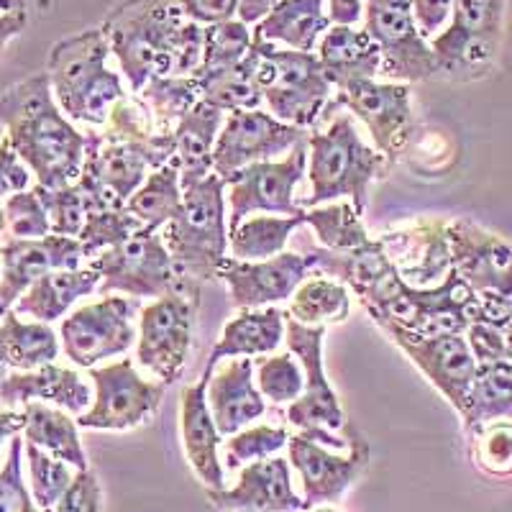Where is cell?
Segmentation results:
<instances>
[{
	"instance_id": "35",
	"label": "cell",
	"mask_w": 512,
	"mask_h": 512,
	"mask_svg": "<svg viewBox=\"0 0 512 512\" xmlns=\"http://www.w3.org/2000/svg\"><path fill=\"white\" fill-rule=\"evenodd\" d=\"M200 85V98L205 103L216 105L223 113L233 111H256L264 103V90L259 82V52H251L233 64L228 70L210 72V75L195 77Z\"/></svg>"
},
{
	"instance_id": "8",
	"label": "cell",
	"mask_w": 512,
	"mask_h": 512,
	"mask_svg": "<svg viewBox=\"0 0 512 512\" xmlns=\"http://www.w3.org/2000/svg\"><path fill=\"white\" fill-rule=\"evenodd\" d=\"M254 47L259 52V82L269 113L308 131L326 113L336 90L320 67L318 54L256 41Z\"/></svg>"
},
{
	"instance_id": "4",
	"label": "cell",
	"mask_w": 512,
	"mask_h": 512,
	"mask_svg": "<svg viewBox=\"0 0 512 512\" xmlns=\"http://www.w3.org/2000/svg\"><path fill=\"white\" fill-rule=\"evenodd\" d=\"M359 303L377 326L397 323L423 336L466 333V328L482 315L479 295L454 269L438 285L415 287L402 277L395 264V269L359 297Z\"/></svg>"
},
{
	"instance_id": "5",
	"label": "cell",
	"mask_w": 512,
	"mask_h": 512,
	"mask_svg": "<svg viewBox=\"0 0 512 512\" xmlns=\"http://www.w3.org/2000/svg\"><path fill=\"white\" fill-rule=\"evenodd\" d=\"M111 47L103 29H85L59 39L49 52L47 75L54 98L72 123L103 128L113 105L126 98L123 77L108 67Z\"/></svg>"
},
{
	"instance_id": "43",
	"label": "cell",
	"mask_w": 512,
	"mask_h": 512,
	"mask_svg": "<svg viewBox=\"0 0 512 512\" xmlns=\"http://www.w3.org/2000/svg\"><path fill=\"white\" fill-rule=\"evenodd\" d=\"M254 47V34L251 26H246L239 18L223 21V24L205 26V47L200 70L192 77H203L210 72H221L239 64Z\"/></svg>"
},
{
	"instance_id": "48",
	"label": "cell",
	"mask_w": 512,
	"mask_h": 512,
	"mask_svg": "<svg viewBox=\"0 0 512 512\" xmlns=\"http://www.w3.org/2000/svg\"><path fill=\"white\" fill-rule=\"evenodd\" d=\"M469 436H472L474 464L484 474H492V477L512 474V420H495Z\"/></svg>"
},
{
	"instance_id": "2",
	"label": "cell",
	"mask_w": 512,
	"mask_h": 512,
	"mask_svg": "<svg viewBox=\"0 0 512 512\" xmlns=\"http://www.w3.org/2000/svg\"><path fill=\"white\" fill-rule=\"evenodd\" d=\"M0 126L36 185L57 190L80 180L88 134L62 113L47 72H36L0 95Z\"/></svg>"
},
{
	"instance_id": "21",
	"label": "cell",
	"mask_w": 512,
	"mask_h": 512,
	"mask_svg": "<svg viewBox=\"0 0 512 512\" xmlns=\"http://www.w3.org/2000/svg\"><path fill=\"white\" fill-rule=\"evenodd\" d=\"M310 269H315L310 251H282L262 262H241L226 256L218 269V280L226 282L233 308L259 310L290 300L297 287L308 280Z\"/></svg>"
},
{
	"instance_id": "39",
	"label": "cell",
	"mask_w": 512,
	"mask_h": 512,
	"mask_svg": "<svg viewBox=\"0 0 512 512\" xmlns=\"http://www.w3.org/2000/svg\"><path fill=\"white\" fill-rule=\"evenodd\" d=\"M182 205L180 169L169 162L154 169L144 185L128 198L126 210L144 223L146 231H162Z\"/></svg>"
},
{
	"instance_id": "20",
	"label": "cell",
	"mask_w": 512,
	"mask_h": 512,
	"mask_svg": "<svg viewBox=\"0 0 512 512\" xmlns=\"http://www.w3.org/2000/svg\"><path fill=\"white\" fill-rule=\"evenodd\" d=\"M287 451H290V466L303 487V510L336 502L369 464V443L361 436H354L349 454L344 456L336 448L297 431L295 436H290Z\"/></svg>"
},
{
	"instance_id": "47",
	"label": "cell",
	"mask_w": 512,
	"mask_h": 512,
	"mask_svg": "<svg viewBox=\"0 0 512 512\" xmlns=\"http://www.w3.org/2000/svg\"><path fill=\"white\" fill-rule=\"evenodd\" d=\"M34 190L39 192L41 203H44V208H47L49 223H52V233L77 239L90 213L88 200H85L82 187L77 185V182H72V185L57 187V190L34 185Z\"/></svg>"
},
{
	"instance_id": "32",
	"label": "cell",
	"mask_w": 512,
	"mask_h": 512,
	"mask_svg": "<svg viewBox=\"0 0 512 512\" xmlns=\"http://www.w3.org/2000/svg\"><path fill=\"white\" fill-rule=\"evenodd\" d=\"M62 351L52 323L24 320L16 310L0 313V364L13 372H29L57 361Z\"/></svg>"
},
{
	"instance_id": "25",
	"label": "cell",
	"mask_w": 512,
	"mask_h": 512,
	"mask_svg": "<svg viewBox=\"0 0 512 512\" xmlns=\"http://www.w3.org/2000/svg\"><path fill=\"white\" fill-rule=\"evenodd\" d=\"M208 405L223 438L244 431L251 420L262 418L267 400L256 387L254 361L249 356L228 359L226 364L213 369L208 384Z\"/></svg>"
},
{
	"instance_id": "22",
	"label": "cell",
	"mask_w": 512,
	"mask_h": 512,
	"mask_svg": "<svg viewBox=\"0 0 512 512\" xmlns=\"http://www.w3.org/2000/svg\"><path fill=\"white\" fill-rule=\"evenodd\" d=\"M0 313L13 310L26 290L54 269H77L85 259L80 239L49 233L44 239H3Z\"/></svg>"
},
{
	"instance_id": "49",
	"label": "cell",
	"mask_w": 512,
	"mask_h": 512,
	"mask_svg": "<svg viewBox=\"0 0 512 512\" xmlns=\"http://www.w3.org/2000/svg\"><path fill=\"white\" fill-rule=\"evenodd\" d=\"M6 208V239H44L52 233L49 213L34 187L3 200Z\"/></svg>"
},
{
	"instance_id": "36",
	"label": "cell",
	"mask_w": 512,
	"mask_h": 512,
	"mask_svg": "<svg viewBox=\"0 0 512 512\" xmlns=\"http://www.w3.org/2000/svg\"><path fill=\"white\" fill-rule=\"evenodd\" d=\"M495 420H512V364L492 361L479 364L474 377L469 408L461 415L466 433L477 431Z\"/></svg>"
},
{
	"instance_id": "45",
	"label": "cell",
	"mask_w": 512,
	"mask_h": 512,
	"mask_svg": "<svg viewBox=\"0 0 512 512\" xmlns=\"http://www.w3.org/2000/svg\"><path fill=\"white\" fill-rule=\"evenodd\" d=\"M290 443V433L282 425H251L244 431L223 438V461L228 469H241L254 461L277 456Z\"/></svg>"
},
{
	"instance_id": "46",
	"label": "cell",
	"mask_w": 512,
	"mask_h": 512,
	"mask_svg": "<svg viewBox=\"0 0 512 512\" xmlns=\"http://www.w3.org/2000/svg\"><path fill=\"white\" fill-rule=\"evenodd\" d=\"M139 231H144V223L131 216L126 208L98 210V213H88V221H85L77 239H80L82 251H85V259H93L100 251L123 244Z\"/></svg>"
},
{
	"instance_id": "24",
	"label": "cell",
	"mask_w": 512,
	"mask_h": 512,
	"mask_svg": "<svg viewBox=\"0 0 512 512\" xmlns=\"http://www.w3.org/2000/svg\"><path fill=\"white\" fill-rule=\"evenodd\" d=\"M213 377V367H205L203 377L195 384H187L180 395V431L185 456L192 472L208 489H226L221 464V443L216 420L208 405V384Z\"/></svg>"
},
{
	"instance_id": "17",
	"label": "cell",
	"mask_w": 512,
	"mask_h": 512,
	"mask_svg": "<svg viewBox=\"0 0 512 512\" xmlns=\"http://www.w3.org/2000/svg\"><path fill=\"white\" fill-rule=\"evenodd\" d=\"M333 103L367 126L374 149L392 164L413 139V90L408 82L354 80L346 88L336 90Z\"/></svg>"
},
{
	"instance_id": "23",
	"label": "cell",
	"mask_w": 512,
	"mask_h": 512,
	"mask_svg": "<svg viewBox=\"0 0 512 512\" xmlns=\"http://www.w3.org/2000/svg\"><path fill=\"white\" fill-rule=\"evenodd\" d=\"M208 502L228 512H297L303 497L292 489L290 459L269 456L241 466L239 482L231 489H208Z\"/></svg>"
},
{
	"instance_id": "13",
	"label": "cell",
	"mask_w": 512,
	"mask_h": 512,
	"mask_svg": "<svg viewBox=\"0 0 512 512\" xmlns=\"http://www.w3.org/2000/svg\"><path fill=\"white\" fill-rule=\"evenodd\" d=\"M93 405L77 415V425L88 431H131L152 418L167 392V384L141 377L136 361L118 359L90 369Z\"/></svg>"
},
{
	"instance_id": "41",
	"label": "cell",
	"mask_w": 512,
	"mask_h": 512,
	"mask_svg": "<svg viewBox=\"0 0 512 512\" xmlns=\"http://www.w3.org/2000/svg\"><path fill=\"white\" fill-rule=\"evenodd\" d=\"M305 223L315 231L320 246L328 251L361 249L372 241L351 203H328L308 208L305 210Z\"/></svg>"
},
{
	"instance_id": "7",
	"label": "cell",
	"mask_w": 512,
	"mask_h": 512,
	"mask_svg": "<svg viewBox=\"0 0 512 512\" xmlns=\"http://www.w3.org/2000/svg\"><path fill=\"white\" fill-rule=\"evenodd\" d=\"M507 0H454L446 29L431 41L436 75L474 82L492 72L505 34Z\"/></svg>"
},
{
	"instance_id": "33",
	"label": "cell",
	"mask_w": 512,
	"mask_h": 512,
	"mask_svg": "<svg viewBox=\"0 0 512 512\" xmlns=\"http://www.w3.org/2000/svg\"><path fill=\"white\" fill-rule=\"evenodd\" d=\"M24 441L34 443L54 459L67 461L77 472L88 469V454L80 441V425L72 413L47 405V402H26L24 405Z\"/></svg>"
},
{
	"instance_id": "27",
	"label": "cell",
	"mask_w": 512,
	"mask_h": 512,
	"mask_svg": "<svg viewBox=\"0 0 512 512\" xmlns=\"http://www.w3.org/2000/svg\"><path fill=\"white\" fill-rule=\"evenodd\" d=\"M318 62L333 88L341 90L354 80H374L382 70V54L364 26L333 24L318 41Z\"/></svg>"
},
{
	"instance_id": "10",
	"label": "cell",
	"mask_w": 512,
	"mask_h": 512,
	"mask_svg": "<svg viewBox=\"0 0 512 512\" xmlns=\"http://www.w3.org/2000/svg\"><path fill=\"white\" fill-rule=\"evenodd\" d=\"M323 338H326V326H305L287 313V349L297 356L305 372V390L295 402H290L287 420L305 436L326 443L336 451H344L349 441L338 436V431L346 428V413L338 402L331 379L326 377Z\"/></svg>"
},
{
	"instance_id": "16",
	"label": "cell",
	"mask_w": 512,
	"mask_h": 512,
	"mask_svg": "<svg viewBox=\"0 0 512 512\" xmlns=\"http://www.w3.org/2000/svg\"><path fill=\"white\" fill-rule=\"evenodd\" d=\"M364 29L382 54L379 75L390 82L436 77V57L415 24L410 0H364Z\"/></svg>"
},
{
	"instance_id": "55",
	"label": "cell",
	"mask_w": 512,
	"mask_h": 512,
	"mask_svg": "<svg viewBox=\"0 0 512 512\" xmlns=\"http://www.w3.org/2000/svg\"><path fill=\"white\" fill-rule=\"evenodd\" d=\"M331 24L356 26L364 21V0H326Z\"/></svg>"
},
{
	"instance_id": "37",
	"label": "cell",
	"mask_w": 512,
	"mask_h": 512,
	"mask_svg": "<svg viewBox=\"0 0 512 512\" xmlns=\"http://www.w3.org/2000/svg\"><path fill=\"white\" fill-rule=\"evenodd\" d=\"M305 216H249L228 236V251L241 262H262L282 254L292 233L303 226Z\"/></svg>"
},
{
	"instance_id": "6",
	"label": "cell",
	"mask_w": 512,
	"mask_h": 512,
	"mask_svg": "<svg viewBox=\"0 0 512 512\" xmlns=\"http://www.w3.org/2000/svg\"><path fill=\"white\" fill-rule=\"evenodd\" d=\"M162 236L182 280L195 287L218 280L231 236L226 180L210 172L203 180L182 185V205L162 228Z\"/></svg>"
},
{
	"instance_id": "60",
	"label": "cell",
	"mask_w": 512,
	"mask_h": 512,
	"mask_svg": "<svg viewBox=\"0 0 512 512\" xmlns=\"http://www.w3.org/2000/svg\"><path fill=\"white\" fill-rule=\"evenodd\" d=\"M3 239H6V208L0 203V244H3Z\"/></svg>"
},
{
	"instance_id": "58",
	"label": "cell",
	"mask_w": 512,
	"mask_h": 512,
	"mask_svg": "<svg viewBox=\"0 0 512 512\" xmlns=\"http://www.w3.org/2000/svg\"><path fill=\"white\" fill-rule=\"evenodd\" d=\"M24 423V410L21 413L18 410H0V454H3V448L11 446L18 433H24Z\"/></svg>"
},
{
	"instance_id": "50",
	"label": "cell",
	"mask_w": 512,
	"mask_h": 512,
	"mask_svg": "<svg viewBox=\"0 0 512 512\" xmlns=\"http://www.w3.org/2000/svg\"><path fill=\"white\" fill-rule=\"evenodd\" d=\"M24 441L13 438L8 454L0 466V512H41L24 482Z\"/></svg>"
},
{
	"instance_id": "1",
	"label": "cell",
	"mask_w": 512,
	"mask_h": 512,
	"mask_svg": "<svg viewBox=\"0 0 512 512\" xmlns=\"http://www.w3.org/2000/svg\"><path fill=\"white\" fill-rule=\"evenodd\" d=\"M100 29L134 95L152 77H192L203 62L205 26L187 21L169 0H126Z\"/></svg>"
},
{
	"instance_id": "28",
	"label": "cell",
	"mask_w": 512,
	"mask_h": 512,
	"mask_svg": "<svg viewBox=\"0 0 512 512\" xmlns=\"http://www.w3.org/2000/svg\"><path fill=\"white\" fill-rule=\"evenodd\" d=\"M223 113L216 105L205 103L203 98L192 105L172 131V159L169 162L180 169V185L203 180L213 172V149L221 134Z\"/></svg>"
},
{
	"instance_id": "29",
	"label": "cell",
	"mask_w": 512,
	"mask_h": 512,
	"mask_svg": "<svg viewBox=\"0 0 512 512\" xmlns=\"http://www.w3.org/2000/svg\"><path fill=\"white\" fill-rule=\"evenodd\" d=\"M326 0H280L251 29L256 44H277L295 52H315L320 36L331 29Z\"/></svg>"
},
{
	"instance_id": "9",
	"label": "cell",
	"mask_w": 512,
	"mask_h": 512,
	"mask_svg": "<svg viewBox=\"0 0 512 512\" xmlns=\"http://www.w3.org/2000/svg\"><path fill=\"white\" fill-rule=\"evenodd\" d=\"M88 267L103 277L100 295H126L134 300L144 297H164L172 292H192L200 295V287L190 285L180 277L175 259L164 244L162 231H139L123 244L100 251L90 259Z\"/></svg>"
},
{
	"instance_id": "52",
	"label": "cell",
	"mask_w": 512,
	"mask_h": 512,
	"mask_svg": "<svg viewBox=\"0 0 512 512\" xmlns=\"http://www.w3.org/2000/svg\"><path fill=\"white\" fill-rule=\"evenodd\" d=\"M31 180H34L31 169L21 162L8 136H3L0 139V200L11 198L16 192L29 190Z\"/></svg>"
},
{
	"instance_id": "62",
	"label": "cell",
	"mask_w": 512,
	"mask_h": 512,
	"mask_svg": "<svg viewBox=\"0 0 512 512\" xmlns=\"http://www.w3.org/2000/svg\"><path fill=\"white\" fill-rule=\"evenodd\" d=\"M0 277H3V256H0Z\"/></svg>"
},
{
	"instance_id": "12",
	"label": "cell",
	"mask_w": 512,
	"mask_h": 512,
	"mask_svg": "<svg viewBox=\"0 0 512 512\" xmlns=\"http://www.w3.org/2000/svg\"><path fill=\"white\" fill-rule=\"evenodd\" d=\"M198 303L200 295L172 292L152 300L139 313L136 364L167 387L182 377L190 359Z\"/></svg>"
},
{
	"instance_id": "42",
	"label": "cell",
	"mask_w": 512,
	"mask_h": 512,
	"mask_svg": "<svg viewBox=\"0 0 512 512\" xmlns=\"http://www.w3.org/2000/svg\"><path fill=\"white\" fill-rule=\"evenodd\" d=\"M26 469H29V492L41 512H52L62 495L70 489L77 469L67 461L54 459L52 454L41 451L34 443L24 441Z\"/></svg>"
},
{
	"instance_id": "40",
	"label": "cell",
	"mask_w": 512,
	"mask_h": 512,
	"mask_svg": "<svg viewBox=\"0 0 512 512\" xmlns=\"http://www.w3.org/2000/svg\"><path fill=\"white\" fill-rule=\"evenodd\" d=\"M136 95L152 113L159 134L172 136L182 116L200 100V85L195 77H152Z\"/></svg>"
},
{
	"instance_id": "61",
	"label": "cell",
	"mask_w": 512,
	"mask_h": 512,
	"mask_svg": "<svg viewBox=\"0 0 512 512\" xmlns=\"http://www.w3.org/2000/svg\"><path fill=\"white\" fill-rule=\"evenodd\" d=\"M313 512H338V510H326V507H315Z\"/></svg>"
},
{
	"instance_id": "14",
	"label": "cell",
	"mask_w": 512,
	"mask_h": 512,
	"mask_svg": "<svg viewBox=\"0 0 512 512\" xmlns=\"http://www.w3.org/2000/svg\"><path fill=\"white\" fill-rule=\"evenodd\" d=\"M136 338L139 326L134 323V303L118 295H105L72 310L59 328L64 356L80 369H93L100 361L128 354Z\"/></svg>"
},
{
	"instance_id": "3",
	"label": "cell",
	"mask_w": 512,
	"mask_h": 512,
	"mask_svg": "<svg viewBox=\"0 0 512 512\" xmlns=\"http://www.w3.org/2000/svg\"><path fill=\"white\" fill-rule=\"evenodd\" d=\"M392 162L364 144L351 113H338L323 131L308 134V180L310 195L297 200L300 208L336 203L349 198L359 216L367 213L369 187L387 177Z\"/></svg>"
},
{
	"instance_id": "31",
	"label": "cell",
	"mask_w": 512,
	"mask_h": 512,
	"mask_svg": "<svg viewBox=\"0 0 512 512\" xmlns=\"http://www.w3.org/2000/svg\"><path fill=\"white\" fill-rule=\"evenodd\" d=\"M100 280L103 277L93 267L54 269V272L44 274L39 282H34L13 305V310L18 315L41 320V323H54L70 313V308L80 297L98 292Z\"/></svg>"
},
{
	"instance_id": "19",
	"label": "cell",
	"mask_w": 512,
	"mask_h": 512,
	"mask_svg": "<svg viewBox=\"0 0 512 512\" xmlns=\"http://www.w3.org/2000/svg\"><path fill=\"white\" fill-rule=\"evenodd\" d=\"M303 139H308L305 128L290 126L262 108L233 111L226 116L216 139L213 172L228 177L231 172L249 167V164L274 162V157L287 154Z\"/></svg>"
},
{
	"instance_id": "26",
	"label": "cell",
	"mask_w": 512,
	"mask_h": 512,
	"mask_svg": "<svg viewBox=\"0 0 512 512\" xmlns=\"http://www.w3.org/2000/svg\"><path fill=\"white\" fill-rule=\"evenodd\" d=\"M0 397L8 405H26V402H47L67 410L72 415H82L93 405V387L80 372L59 364H44L29 372H13L0 384Z\"/></svg>"
},
{
	"instance_id": "53",
	"label": "cell",
	"mask_w": 512,
	"mask_h": 512,
	"mask_svg": "<svg viewBox=\"0 0 512 512\" xmlns=\"http://www.w3.org/2000/svg\"><path fill=\"white\" fill-rule=\"evenodd\" d=\"M187 21H195L200 26L223 24L236 18L239 0H169Z\"/></svg>"
},
{
	"instance_id": "56",
	"label": "cell",
	"mask_w": 512,
	"mask_h": 512,
	"mask_svg": "<svg viewBox=\"0 0 512 512\" xmlns=\"http://www.w3.org/2000/svg\"><path fill=\"white\" fill-rule=\"evenodd\" d=\"M26 26H29V13L26 11L0 13V54L6 52V47L13 39L24 34Z\"/></svg>"
},
{
	"instance_id": "51",
	"label": "cell",
	"mask_w": 512,
	"mask_h": 512,
	"mask_svg": "<svg viewBox=\"0 0 512 512\" xmlns=\"http://www.w3.org/2000/svg\"><path fill=\"white\" fill-rule=\"evenodd\" d=\"M52 512H103V489L90 469L75 474L70 489L64 492Z\"/></svg>"
},
{
	"instance_id": "57",
	"label": "cell",
	"mask_w": 512,
	"mask_h": 512,
	"mask_svg": "<svg viewBox=\"0 0 512 512\" xmlns=\"http://www.w3.org/2000/svg\"><path fill=\"white\" fill-rule=\"evenodd\" d=\"M280 0H239V8H236V18L244 21L246 26H256L277 6Z\"/></svg>"
},
{
	"instance_id": "54",
	"label": "cell",
	"mask_w": 512,
	"mask_h": 512,
	"mask_svg": "<svg viewBox=\"0 0 512 512\" xmlns=\"http://www.w3.org/2000/svg\"><path fill=\"white\" fill-rule=\"evenodd\" d=\"M413 3L415 24L425 41H433L451 21L454 0H410Z\"/></svg>"
},
{
	"instance_id": "59",
	"label": "cell",
	"mask_w": 512,
	"mask_h": 512,
	"mask_svg": "<svg viewBox=\"0 0 512 512\" xmlns=\"http://www.w3.org/2000/svg\"><path fill=\"white\" fill-rule=\"evenodd\" d=\"M26 11V0H0V13Z\"/></svg>"
},
{
	"instance_id": "11",
	"label": "cell",
	"mask_w": 512,
	"mask_h": 512,
	"mask_svg": "<svg viewBox=\"0 0 512 512\" xmlns=\"http://www.w3.org/2000/svg\"><path fill=\"white\" fill-rule=\"evenodd\" d=\"M308 175V139L295 144L285 159L256 162L231 172L226 180L228 231L256 213L269 216H305L297 205V185Z\"/></svg>"
},
{
	"instance_id": "15",
	"label": "cell",
	"mask_w": 512,
	"mask_h": 512,
	"mask_svg": "<svg viewBox=\"0 0 512 512\" xmlns=\"http://www.w3.org/2000/svg\"><path fill=\"white\" fill-rule=\"evenodd\" d=\"M379 328L423 372V377L446 397L448 405L459 415H464L469 408V397H472L474 377H477L479 367L464 333L423 336V333L408 331L397 323H382Z\"/></svg>"
},
{
	"instance_id": "30",
	"label": "cell",
	"mask_w": 512,
	"mask_h": 512,
	"mask_svg": "<svg viewBox=\"0 0 512 512\" xmlns=\"http://www.w3.org/2000/svg\"><path fill=\"white\" fill-rule=\"evenodd\" d=\"M287 313L280 308L241 310L223 326L218 344L210 351L205 367L216 369L223 359H239V356H269L280 349L285 341Z\"/></svg>"
},
{
	"instance_id": "18",
	"label": "cell",
	"mask_w": 512,
	"mask_h": 512,
	"mask_svg": "<svg viewBox=\"0 0 512 512\" xmlns=\"http://www.w3.org/2000/svg\"><path fill=\"white\" fill-rule=\"evenodd\" d=\"M451 264L484 303L512 305V244L469 218L448 221Z\"/></svg>"
},
{
	"instance_id": "38",
	"label": "cell",
	"mask_w": 512,
	"mask_h": 512,
	"mask_svg": "<svg viewBox=\"0 0 512 512\" xmlns=\"http://www.w3.org/2000/svg\"><path fill=\"white\" fill-rule=\"evenodd\" d=\"M287 313L305 326H328V323H344L351 313L349 287L338 280H328L326 274L318 272L297 287L290 297Z\"/></svg>"
},
{
	"instance_id": "34",
	"label": "cell",
	"mask_w": 512,
	"mask_h": 512,
	"mask_svg": "<svg viewBox=\"0 0 512 512\" xmlns=\"http://www.w3.org/2000/svg\"><path fill=\"white\" fill-rule=\"evenodd\" d=\"M402 239L405 246V259H413L410 264L400 267V274L415 287H433L448 277L454 269L451 264V241H448V221L443 218H425L413 226V231L405 233Z\"/></svg>"
},
{
	"instance_id": "44",
	"label": "cell",
	"mask_w": 512,
	"mask_h": 512,
	"mask_svg": "<svg viewBox=\"0 0 512 512\" xmlns=\"http://www.w3.org/2000/svg\"><path fill=\"white\" fill-rule=\"evenodd\" d=\"M254 379L264 400H272L274 405L295 402L305 390L303 364L292 351L259 356L254 364Z\"/></svg>"
}]
</instances>
